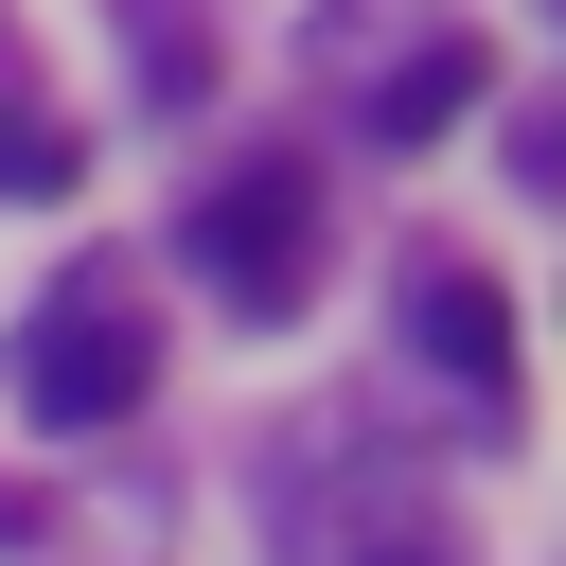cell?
Returning a JSON list of instances; mask_svg holds the SVG:
<instances>
[{
  "label": "cell",
  "mask_w": 566,
  "mask_h": 566,
  "mask_svg": "<svg viewBox=\"0 0 566 566\" xmlns=\"http://www.w3.org/2000/svg\"><path fill=\"white\" fill-rule=\"evenodd\" d=\"M142 389H159V336H142V301H106V283H71V301L18 336V407H35L53 442L142 424Z\"/></svg>",
  "instance_id": "obj_1"
},
{
  "label": "cell",
  "mask_w": 566,
  "mask_h": 566,
  "mask_svg": "<svg viewBox=\"0 0 566 566\" xmlns=\"http://www.w3.org/2000/svg\"><path fill=\"white\" fill-rule=\"evenodd\" d=\"M195 265L230 283V318H301V265H318V177H301V159H248V177L195 212Z\"/></svg>",
  "instance_id": "obj_2"
},
{
  "label": "cell",
  "mask_w": 566,
  "mask_h": 566,
  "mask_svg": "<svg viewBox=\"0 0 566 566\" xmlns=\"http://www.w3.org/2000/svg\"><path fill=\"white\" fill-rule=\"evenodd\" d=\"M407 354L460 407H513V301H495V265H407Z\"/></svg>",
  "instance_id": "obj_3"
},
{
  "label": "cell",
  "mask_w": 566,
  "mask_h": 566,
  "mask_svg": "<svg viewBox=\"0 0 566 566\" xmlns=\"http://www.w3.org/2000/svg\"><path fill=\"white\" fill-rule=\"evenodd\" d=\"M478 88H495V53H478V35H424V53L371 88V142H424V124H460Z\"/></svg>",
  "instance_id": "obj_4"
},
{
  "label": "cell",
  "mask_w": 566,
  "mask_h": 566,
  "mask_svg": "<svg viewBox=\"0 0 566 566\" xmlns=\"http://www.w3.org/2000/svg\"><path fill=\"white\" fill-rule=\"evenodd\" d=\"M124 71H142V106H195L212 88V18L195 0H124Z\"/></svg>",
  "instance_id": "obj_5"
},
{
  "label": "cell",
  "mask_w": 566,
  "mask_h": 566,
  "mask_svg": "<svg viewBox=\"0 0 566 566\" xmlns=\"http://www.w3.org/2000/svg\"><path fill=\"white\" fill-rule=\"evenodd\" d=\"M71 177H88V142L18 106V124H0V212H35V195H71Z\"/></svg>",
  "instance_id": "obj_6"
}]
</instances>
